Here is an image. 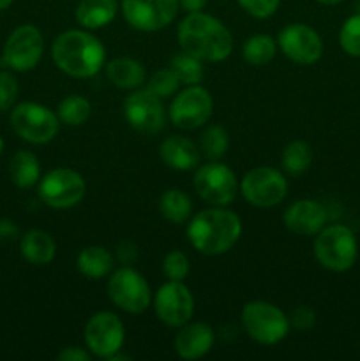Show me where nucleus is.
I'll return each mask as SVG.
<instances>
[{
  "label": "nucleus",
  "instance_id": "f257e3e1",
  "mask_svg": "<svg viewBox=\"0 0 360 361\" xmlns=\"http://www.w3.org/2000/svg\"><path fill=\"white\" fill-rule=\"evenodd\" d=\"M179 44L201 62H221L232 53L233 37L221 20L200 11L179 25Z\"/></svg>",
  "mask_w": 360,
  "mask_h": 361
},
{
  "label": "nucleus",
  "instance_id": "f03ea898",
  "mask_svg": "<svg viewBox=\"0 0 360 361\" xmlns=\"http://www.w3.org/2000/svg\"><path fill=\"white\" fill-rule=\"evenodd\" d=\"M242 222L239 215L226 208H207L191 219L187 238L191 245L207 256L224 254L239 242Z\"/></svg>",
  "mask_w": 360,
  "mask_h": 361
},
{
  "label": "nucleus",
  "instance_id": "7ed1b4c3",
  "mask_svg": "<svg viewBox=\"0 0 360 361\" xmlns=\"http://www.w3.org/2000/svg\"><path fill=\"white\" fill-rule=\"evenodd\" d=\"M52 59L62 73L90 78L104 66L106 51L99 39L83 30L62 32L52 46Z\"/></svg>",
  "mask_w": 360,
  "mask_h": 361
},
{
  "label": "nucleus",
  "instance_id": "20e7f679",
  "mask_svg": "<svg viewBox=\"0 0 360 361\" xmlns=\"http://www.w3.org/2000/svg\"><path fill=\"white\" fill-rule=\"evenodd\" d=\"M359 247L355 235L342 224L323 228L314 242V256L318 263L330 271H346L355 264Z\"/></svg>",
  "mask_w": 360,
  "mask_h": 361
},
{
  "label": "nucleus",
  "instance_id": "39448f33",
  "mask_svg": "<svg viewBox=\"0 0 360 361\" xmlns=\"http://www.w3.org/2000/svg\"><path fill=\"white\" fill-rule=\"evenodd\" d=\"M242 324L258 344L274 345L289 331V319L282 310L267 302H249L242 310Z\"/></svg>",
  "mask_w": 360,
  "mask_h": 361
},
{
  "label": "nucleus",
  "instance_id": "423d86ee",
  "mask_svg": "<svg viewBox=\"0 0 360 361\" xmlns=\"http://www.w3.org/2000/svg\"><path fill=\"white\" fill-rule=\"evenodd\" d=\"M59 116L39 102H21L11 113L14 133L32 145L49 143L59 133Z\"/></svg>",
  "mask_w": 360,
  "mask_h": 361
},
{
  "label": "nucleus",
  "instance_id": "0eeeda50",
  "mask_svg": "<svg viewBox=\"0 0 360 361\" xmlns=\"http://www.w3.org/2000/svg\"><path fill=\"white\" fill-rule=\"evenodd\" d=\"M193 185L198 196L212 207H226L239 192L236 176L226 164L212 161L198 168Z\"/></svg>",
  "mask_w": 360,
  "mask_h": 361
},
{
  "label": "nucleus",
  "instance_id": "6e6552de",
  "mask_svg": "<svg viewBox=\"0 0 360 361\" xmlns=\"http://www.w3.org/2000/svg\"><path fill=\"white\" fill-rule=\"evenodd\" d=\"M42 49L44 41L41 30L34 25H21L7 37L0 63L18 73H27L37 66Z\"/></svg>",
  "mask_w": 360,
  "mask_h": 361
},
{
  "label": "nucleus",
  "instance_id": "1a4fd4ad",
  "mask_svg": "<svg viewBox=\"0 0 360 361\" xmlns=\"http://www.w3.org/2000/svg\"><path fill=\"white\" fill-rule=\"evenodd\" d=\"M240 192L256 208H270L281 203L288 192V182L274 168L260 166L244 175Z\"/></svg>",
  "mask_w": 360,
  "mask_h": 361
},
{
  "label": "nucleus",
  "instance_id": "9d476101",
  "mask_svg": "<svg viewBox=\"0 0 360 361\" xmlns=\"http://www.w3.org/2000/svg\"><path fill=\"white\" fill-rule=\"evenodd\" d=\"M83 176L74 169L59 168L46 173L44 178L39 182V197L44 201L48 207L56 210H66L73 208L85 197Z\"/></svg>",
  "mask_w": 360,
  "mask_h": 361
},
{
  "label": "nucleus",
  "instance_id": "9b49d317",
  "mask_svg": "<svg viewBox=\"0 0 360 361\" xmlns=\"http://www.w3.org/2000/svg\"><path fill=\"white\" fill-rule=\"evenodd\" d=\"M108 296L119 309L129 314H141L150 305V288L143 275L133 268H120L108 282Z\"/></svg>",
  "mask_w": 360,
  "mask_h": 361
},
{
  "label": "nucleus",
  "instance_id": "f8f14e48",
  "mask_svg": "<svg viewBox=\"0 0 360 361\" xmlns=\"http://www.w3.org/2000/svg\"><path fill=\"white\" fill-rule=\"evenodd\" d=\"M214 101L208 90L198 85H189V88L180 92L169 106V120L173 126L184 130H193L208 122L212 116Z\"/></svg>",
  "mask_w": 360,
  "mask_h": 361
},
{
  "label": "nucleus",
  "instance_id": "ddd939ff",
  "mask_svg": "<svg viewBox=\"0 0 360 361\" xmlns=\"http://www.w3.org/2000/svg\"><path fill=\"white\" fill-rule=\"evenodd\" d=\"M179 0H122L127 23L141 32H155L168 27L179 13Z\"/></svg>",
  "mask_w": 360,
  "mask_h": 361
},
{
  "label": "nucleus",
  "instance_id": "4468645a",
  "mask_svg": "<svg viewBox=\"0 0 360 361\" xmlns=\"http://www.w3.org/2000/svg\"><path fill=\"white\" fill-rule=\"evenodd\" d=\"M126 337V328L113 312H99L88 319L85 326V342L92 355L109 360L120 351Z\"/></svg>",
  "mask_w": 360,
  "mask_h": 361
},
{
  "label": "nucleus",
  "instance_id": "2eb2a0df",
  "mask_svg": "<svg viewBox=\"0 0 360 361\" xmlns=\"http://www.w3.org/2000/svg\"><path fill=\"white\" fill-rule=\"evenodd\" d=\"M154 307L162 323L172 328H180L193 317L194 298L182 281H169L155 293Z\"/></svg>",
  "mask_w": 360,
  "mask_h": 361
},
{
  "label": "nucleus",
  "instance_id": "dca6fc26",
  "mask_svg": "<svg viewBox=\"0 0 360 361\" xmlns=\"http://www.w3.org/2000/svg\"><path fill=\"white\" fill-rule=\"evenodd\" d=\"M124 116L133 129L143 134H155L164 127V106L161 97L148 88L136 90L124 102Z\"/></svg>",
  "mask_w": 360,
  "mask_h": 361
},
{
  "label": "nucleus",
  "instance_id": "f3484780",
  "mask_svg": "<svg viewBox=\"0 0 360 361\" xmlns=\"http://www.w3.org/2000/svg\"><path fill=\"white\" fill-rule=\"evenodd\" d=\"M279 48L289 60L300 66H311L323 55V42L314 28L304 23L288 25L279 34Z\"/></svg>",
  "mask_w": 360,
  "mask_h": 361
},
{
  "label": "nucleus",
  "instance_id": "a211bd4d",
  "mask_svg": "<svg viewBox=\"0 0 360 361\" xmlns=\"http://www.w3.org/2000/svg\"><path fill=\"white\" fill-rule=\"evenodd\" d=\"M327 222V210L314 200H300L284 212V226L295 235H318Z\"/></svg>",
  "mask_w": 360,
  "mask_h": 361
},
{
  "label": "nucleus",
  "instance_id": "6ab92c4d",
  "mask_svg": "<svg viewBox=\"0 0 360 361\" xmlns=\"http://www.w3.org/2000/svg\"><path fill=\"white\" fill-rule=\"evenodd\" d=\"M214 330L205 323H186L175 337V351L184 360H198L214 345Z\"/></svg>",
  "mask_w": 360,
  "mask_h": 361
},
{
  "label": "nucleus",
  "instance_id": "aec40b11",
  "mask_svg": "<svg viewBox=\"0 0 360 361\" xmlns=\"http://www.w3.org/2000/svg\"><path fill=\"white\" fill-rule=\"evenodd\" d=\"M162 162L176 171H189L200 162V150L191 140L184 136L166 137L159 148Z\"/></svg>",
  "mask_w": 360,
  "mask_h": 361
},
{
  "label": "nucleus",
  "instance_id": "412c9836",
  "mask_svg": "<svg viewBox=\"0 0 360 361\" xmlns=\"http://www.w3.org/2000/svg\"><path fill=\"white\" fill-rule=\"evenodd\" d=\"M20 250L21 256L30 264L44 267V264H49L55 259L56 243L52 238V235H48L42 229H30V231L21 236Z\"/></svg>",
  "mask_w": 360,
  "mask_h": 361
},
{
  "label": "nucleus",
  "instance_id": "4be33fe9",
  "mask_svg": "<svg viewBox=\"0 0 360 361\" xmlns=\"http://www.w3.org/2000/svg\"><path fill=\"white\" fill-rule=\"evenodd\" d=\"M116 11V0H80L76 7V21L81 27L95 30L112 23Z\"/></svg>",
  "mask_w": 360,
  "mask_h": 361
},
{
  "label": "nucleus",
  "instance_id": "5701e85b",
  "mask_svg": "<svg viewBox=\"0 0 360 361\" xmlns=\"http://www.w3.org/2000/svg\"><path fill=\"white\" fill-rule=\"evenodd\" d=\"M76 267L81 275L87 279H102L112 271L113 268V256L109 250H106L101 245H90L85 247L80 254H78Z\"/></svg>",
  "mask_w": 360,
  "mask_h": 361
},
{
  "label": "nucleus",
  "instance_id": "b1692460",
  "mask_svg": "<svg viewBox=\"0 0 360 361\" xmlns=\"http://www.w3.org/2000/svg\"><path fill=\"white\" fill-rule=\"evenodd\" d=\"M106 74H108L109 81L115 87L126 88H138L147 78L145 67L141 66L138 60L134 59H115L106 66Z\"/></svg>",
  "mask_w": 360,
  "mask_h": 361
},
{
  "label": "nucleus",
  "instance_id": "393cba45",
  "mask_svg": "<svg viewBox=\"0 0 360 361\" xmlns=\"http://www.w3.org/2000/svg\"><path fill=\"white\" fill-rule=\"evenodd\" d=\"M9 175L14 185H18L20 189H28V187L35 185L39 182V176H41L39 159L32 152H16L11 159Z\"/></svg>",
  "mask_w": 360,
  "mask_h": 361
},
{
  "label": "nucleus",
  "instance_id": "a878e982",
  "mask_svg": "<svg viewBox=\"0 0 360 361\" xmlns=\"http://www.w3.org/2000/svg\"><path fill=\"white\" fill-rule=\"evenodd\" d=\"M159 212H161L162 219L172 224H184L186 221H189L193 203L186 192L179 189H169L159 200Z\"/></svg>",
  "mask_w": 360,
  "mask_h": 361
},
{
  "label": "nucleus",
  "instance_id": "bb28decb",
  "mask_svg": "<svg viewBox=\"0 0 360 361\" xmlns=\"http://www.w3.org/2000/svg\"><path fill=\"white\" fill-rule=\"evenodd\" d=\"M281 162L282 169H284L288 175H302L304 171L309 169L311 162H313V150H311V147L306 141H292V143L282 150Z\"/></svg>",
  "mask_w": 360,
  "mask_h": 361
},
{
  "label": "nucleus",
  "instance_id": "cd10ccee",
  "mask_svg": "<svg viewBox=\"0 0 360 361\" xmlns=\"http://www.w3.org/2000/svg\"><path fill=\"white\" fill-rule=\"evenodd\" d=\"M275 51H277V44L268 34L253 35V37L247 39L242 49L246 62L256 67L270 62L275 56Z\"/></svg>",
  "mask_w": 360,
  "mask_h": 361
},
{
  "label": "nucleus",
  "instance_id": "c85d7f7f",
  "mask_svg": "<svg viewBox=\"0 0 360 361\" xmlns=\"http://www.w3.org/2000/svg\"><path fill=\"white\" fill-rule=\"evenodd\" d=\"M92 113L90 102L80 95H69V97L62 99L56 108V116L60 122L67 123V126H81L88 120Z\"/></svg>",
  "mask_w": 360,
  "mask_h": 361
},
{
  "label": "nucleus",
  "instance_id": "c756f323",
  "mask_svg": "<svg viewBox=\"0 0 360 361\" xmlns=\"http://www.w3.org/2000/svg\"><path fill=\"white\" fill-rule=\"evenodd\" d=\"M169 69L176 74L180 83L184 85H198L203 80V66L201 60L196 56L184 51L182 55H176L172 59V67Z\"/></svg>",
  "mask_w": 360,
  "mask_h": 361
},
{
  "label": "nucleus",
  "instance_id": "7c9ffc66",
  "mask_svg": "<svg viewBox=\"0 0 360 361\" xmlns=\"http://www.w3.org/2000/svg\"><path fill=\"white\" fill-rule=\"evenodd\" d=\"M229 145L228 133L222 129L221 126H212L201 134L200 137V148L203 152V155L210 161H217L222 155L226 154Z\"/></svg>",
  "mask_w": 360,
  "mask_h": 361
},
{
  "label": "nucleus",
  "instance_id": "2f4dec72",
  "mask_svg": "<svg viewBox=\"0 0 360 361\" xmlns=\"http://www.w3.org/2000/svg\"><path fill=\"white\" fill-rule=\"evenodd\" d=\"M339 42L348 55L360 56V13L353 14L344 21L339 32Z\"/></svg>",
  "mask_w": 360,
  "mask_h": 361
},
{
  "label": "nucleus",
  "instance_id": "473e14b6",
  "mask_svg": "<svg viewBox=\"0 0 360 361\" xmlns=\"http://www.w3.org/2000/svg\"><path fill=\"white\" fill-rule=\"evenodd\" d=\"M180 87V80L176 78V74L172 69H161L157 73L152 74V78L148 80L147 88L155 94L157 97H172Z\"/></svg>",
  "mask_w": 360,
  "mask_h": 361
},
{
  "label": "nucleus",
  "instance_id": "72a5a7b5",
  "mask_svg": "<svg viewBox=\"0 0 360 361\" xmlns=\"http://www.w3.org/2000/svg\"><path fill=\"white\" fill-rule=\"evenodd\" d=\"M162 271L169 281H184L189 274V259L180 250H172L162 261Z\"/></svg>",
  "mask_w": 360,
  "mask_h": 361
},
{
  "label": "nucleus",
  "instance_id": "f704fd0d",
  "mask_svg": "<svg viewBox=\"0 0 360 361\" xmlns=\"http://www.w3.org/2000/svg\"><path fill=\"white\" fill-rule=\"evenodd\" d=\"M247 14L254 18H270L277 11L281 0H236Z\"/></svg>",
  "mask_w": 360,
  "mask_h": 361
},
{
  "label": "nucleus",
  "instance_id": "c9c22d12",
  "mask_svg": "<svg viewBox=\"0 0 360 361\" xmlns=\"http://www.w3.org/2000/svg\"><path fill=\"white\" fill-rule=\"evenodd\" d=\"M18 97V81L7 71L0 73V111H6Z\"/></svg>",
  "mask_w": 360,
  "mask_h": 361
},
{
  "label": "nucleus",
  "instance_id": "e433bc0d",
  "mask_svg": "<svg viewBox=\"0 0 360 361\" xmlns=\"http://www.w3.org/2000/svg\"><path fill=\"white\" fill-rule=\"evenodd\" d=\"M288 319H289V324H293L296 330L306 331L314 326V323H316V314H314V310L311 309V307L302 305V307H296Z\"/></svg>",
  "mask_w": 360,
  "mask_h": 361
},
{
  "label": "nucleus",
  "instance_id": "4c0bfd02",
  "mask_svg": "<svg viewBox=\"0 0 360 361\" xmlns=\"http://www.w3.org/2000/svg\"><path fill=\"white\" fill-rule=\"evenodd\" d=\"M59 361H90L92 356L90 353L83 351L81 348H76V345H71V348H66L64 351L59 353L56 356Z\"/></svg>",
  "mask_w": 360,
  "mask_h": 361
},
{
  "label": "nucleus",
  "instance_id": "58836bf2",
  "mask_svg": "<svg viewBox=\"0 0 360 361\" xmlns=\"http://www.w3.org/2000/svg\"><path fill=\"white\" fill-rule=\"evenodd\" d=\"M20 235V229L9 219H0V242H13Z\"/></svg>",
  "mask_w": 360,
  "mask_h": 361
},
{
  "label": "nucleus",
  "instance_id": "ea45409f",
  "mask_svg": "<svg viewBox=\"0 0 360 361\" xmlns=\"http://www.w3.org/2000/svg\"><path fill=\"white\" fill-rule=\"evenodd\" d=\"M136 254H138L136 247H134L131 242H122L119 245V259L122 261V263H131V261H134Z\"/></svg>",
  "mask_w": 360,
  "mask_h": 361
},
{
  "label": "nucleus",
  "instance_id": "a19ab883",
  "mask_svg": "<svg viewBox=\"0 0 360 361\" xmlns=\"http://www.w3.org/2000/svg\"><path fill=\"white\" fill-rule=\"evenodd\" d=\"M179 4L187 13H200L207 6V0H179Z\"/></svg>",
  "mask_w": 360,
  "mask_h": 361
},
{
  "label": "nucleus",
  "instance_id": "79ce46f5",
  "mask_svg": "<svg viewBox=\"0 0 360 361\" xmlns=\"http://www.w3.org/2000/svg\"><path fill=\"white\" fill-rule=\"evenodd\" d=\"M13 2L14 0H0V11H4V9H7L9 6H13Z\"/></svg>",
  "mask_w": 360,
  "mask_h": 361
},
{
  "label": "nucleus",
  "instance_id": "37998d69",
  "mask_svg": "<svg viewBox=\"0 0 360 361\" xmlns=\"http://www.w3.org/2000/svg\"><path fill=\"white\" fill-rule=\"evenodd\" d=\"M320 4H323V6H335V4L342 2V0H318Z\"/></svg>",
  "mask_w": 360,
  "mask_h": 361
},
{
  "label": "nucleus",
  "instance_id": "c03bdc74",
  "mask_svg": "<svg viewBox=\"0 0 360 361\" xmlns=\"http://www.w3.org/2000/svg\"><path fill=\"white\" fill-rule=\"evenodd\" d=\"M2 150H4V140L0 137V154H2Z\"/></svg>",
  "mask_w": 360,
  "mask_h": 361
}]
</instances>
